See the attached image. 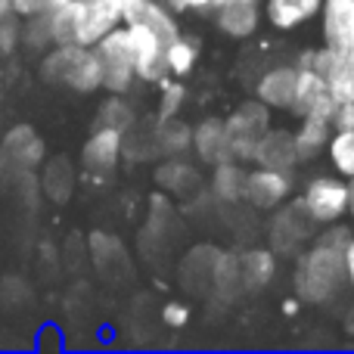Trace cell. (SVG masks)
Here are the masks:
<instances>
[{"label":"cell","instance_id":"obj_28","mask_svg":"<svg viewBox=\"0 0 354 354\" xmlns=\"http://www.w3.org/2000/svg\"><path fill=\"white\" fill-rule=\"evenodd\" d=\"M199 180L196 171L187 165V162H180V156H171V159L165 162V165L156 171V183L165 189H174V193H183V189H189L193 183Z\"/></svg>","mask_w":354,"mask_h":354},{"label":"cell","instance_id":"obj_18","mask_svg":"<svg viewBox=\"0 0 354 354\" xmlns=\"http://www.w3.org/2000/svg\"><path fill=\"white\" fill-rule=\"evenodd\" d=\"M295 81H299V68L295 66H274L258 78V100L268 103L270 109H289L295 97Z\"/></svg>","mask_w":354,"mask_h":354},{"label":"cell","instance_id":"obj_22","mask_svg":"<svg viewBox=\"0 0 354 354\" xmlns=\"http://www.w3.org/2000/svg\"><path fill=\"white\" fill-rule=\"evenodd\" d=\"M245 177H249V171L239 165V159L221 162V165H214L212 174V193L227 205H236L245 199Z\"/></svg>","mask_w":354,"mask_h":354},{"label":"cell","instance_id":"obj_27","mask_svg":"<svg viewBox=\"0 0 354 354\" xmlns=\"http://www.w3.org/2000/svg\"><path fill=\"white\" fill-rule=\"evenodd\" d=\"M326 156L342 177H354V128H336L326 143Z\"/></svg>","mask_w":354,"mask_h":354},{"label":"cell","instance_id":"obj_3","mask_svg":"<svg viewBox=\"0 0 354 354\" xmlns=\"http://www.w3.org/2000/svg\"><path fill=\"white\" fill-rule=\"evenodd\" d=\"M348 280H345L342 249L314 239V245L301 252L299 264H295V292H299V299L311 301V305H324L326 299L339 295V289Z\"/></svg>","mask_w":354,"mask_h":354},{"label":"cell","instance_id":"obj_30","mask_svg":"<svg viewBox=\"0 0 354 354\" xmlns=\"http://www.w3.org/2000/svg\"><path fill=\"white\" fill-rule=\"evenodd\" d=\"M183 100H187V91H183L180 81L165 78V81L159 84V118L177 115V109L183 106Z\"/></svg>","mask_w":354,"mask_h":354},{"label":"cell","instance_id":"obj_24","mask_svg":"<svg viewBox=\"0 0 354 354\" xmlns=\"http://www.w3.org/2000/svg\"><path fill=\"white\" fill-rule=\"evenodd\" d=\"M153 137H156V149H159V156H165V159H171V156H183L189 149V143H193V128L183 122H177V118H159L153 128Z\"/></svg>","mask_w":354,"mask_h":354},{"label":"cell","instance_id":"obj_16","mask_svg":"<svg viewBox=\"0 0 354 354\" xmlns=\"http://www.w3.org/2000/svg\"><path fill=\"white\" fill-rule=\"evenodd\" d=\"M311 224L314 221L308 218L305 205L299 202H289L286 208H283V214L274 221V233H270V239H274V249L277 252H295L301 243H308V236H311Z\"/></svg>","mask_w":354,"mask_h":354},{"label":"cell","instance_id":"obj_6","mask_svg":"<svg viewBox=\"0 0 354 354\" xmlns=\"http://www.w3.org/2000/svg\"><path fill=\"white\" fill-rule=\"evenodd\" d=\"M301 205L314 224H333L348 214V183L330 174L314 177L301 193Z\"/></svg>","mask_w":354,"mask_h":354},{"label":"cell","instance_id":"obj_10","mask_svg":"<svg viewBox=\"0 0 354 354\" xmlns=\"http://www.w3.org/2000/svg\"><path fill=\"white\" fill-rule=\"evenodd\" d=\"M122 159H124V131L115 128H93L91 137L84 140V147H81V165H84V171L97 177L112 174Z\"/></svg>","mask_w":354,"mask_h":354},{"label":"cell","instance_id":"obj_15","mask_svg":"<svg viewBox=\"0 0 354 354\" xmlns=\"http://www.w3.org/2000/svg\"><path fill=\"white\" fill-rule=\"evenodd\" d=\"M252 162L264 168H283V171H292L299 165V149H295V134L283 128H268L264 137L258 140Z\"/></svg>","mask_w":354,"mask_h":354},{"label":"cell","instance_id":"obj_35","mask_svg":"<svg viewBox=\"0 0 354 354\" xmlns=\"http://www.w3.org/2000/svg\"><path fill=\"white\" fill-rule=\"evenodd\" d=\"M348 183V214H354V177H345Z\"/></svg>","mask_w":354,"mask_h":354},{"label":"cell","instance_id":"obj_13","mask_svg":"<svg viewBox=\"0 0 354 354\" xmlns=\"http://www.w3.org/2000/svg\"><path fill=\"white\" fill-rule=\"evenodd\" d=\"M212 12L218 31L233 37V41L252 37L258 31V22H261V3L258 0H224V3L212 6Z\"/></svg>","mask_w":354,"mask_h":354},{"label":"cell","instance_id":"obj_39","mask_svg":"<svg viewBox=\"0 0 354 354\" xmlns=\"http://www.w3.org/2000/svg\"><path fill=\"white\" fill-rule=\"evenodd\" d=\"M351 56H354V53H351Z\"/></svg>","mask_w":354,"mask_h":354},{"label":"cell","instance_id":"obj_12","mask_svg":"<svg viewBox=\"0 0 354 354\" xmlns=\"http://www.w3.org/2000/svg\"><path fill=\"white\" fill-rule=\"evenodd\" d=\"M324 44L339 53H354V0H324L320 6Z\"/></svg>","mask_w":354,"mask_h":354},{"label":"cell","instance_id":"obj_29","mask_svg":"<svg viewBox=\"0 0 354 354\" xmlns=\"http://www.w3.org/2000/svg\"><path fill=\"white\" fill-rule=\"evenodd\" d=\"M22 47V19L16 12H0V59H10Z\"/></svg>","mask_w":354,"mask_h":354},{"label":"cell","instance_id":"obj_21","mask_svg":"<svg viewBox=\"0 0 354 354\" xmlns=\"http://www.w3.org/2000/svg\"><path fill=\"white\" fill-rule=\"evenodd\" d=\"M277 274V255L270 249H249L239 255V283L243 289H264Z\"/></svg>","mask_w":354,"mask_h":354},{"label":"cell","instance_id":"obj_36","mask_svg":"<svg viewBox=\"0 0 354 354\" xmlns=\"http://www.w3.org/2000/svg\"><path fill=\"white\" fill-rule=\"evenodd\" d=\"M12 10V0H0V12H10Z\"/></svg>","mask_w":354,"mask_h":354},{"label":"cell","instance_id":"obj_7","mask_svg":"<svg viewBox=\"0 0 354 354\" xmlns=\"http://www.w3.org/2000/svg\"><path fill=\"white\" fill-rule=\"evenodd\" d=\"M295 68H299V81H295V97L289 103V112H295L299 118L317 115V118H330L333 122L342 103L330 93L324 75L314 72L311 66H299V62H295Z\"/></svg>","mask_w":354,"mask_h":354},{"label":"cell","instance_id":"obj_32","mask_svg":"<svg viewBox=\"0 0 354 354\" xmlns=\"http://www.w3.org/2000/svg\"><path fill=\"white\" fill-rule=\"evenodd\" d=\"M162 320H165V326H171V330H180L189 320V308L180 305V301H168V305L162 308Z\"/></svg>","mask_w":354,"mask_h":354},{"label":"cell","instance_id":"obj_2","mask_svg":"<svg viewBox=\"0 0 354 354\" xmlns=\"http://www.w3.org/2000/svg\"><path fill=\"white\" fill-rule=\"evenodd\" d=\"M37 72L50 87H62L72 93L103 91V68H100L97 50L87 44H53L41 53Z\"/></svg>","mask_w":354,"mask_h":354},{"label":"cell","instance_id":"obj_8","mask_svg":"<svg viewBox=\"0 0 354 354\" xmlns=\"http://www.w3.org/2000/svg\"><path fill=\"white\" fill-rule=\"evenodd\" d=\"M131 37V50H134V68H137V81L147 84H162L168 78V66H165V37L156 35L147 25H124Z\"/></svg>","mask_w":354,"mask_h":354},{"label":"cell","instance_id":"obj_9","mask_svg":"<svg viewBox=\"0 0 354 354\" xmlns=\"http://www.w3.org/2000/svg\"><path fill=\"white\" fill-rule=\"evenodd\" d=\"M0 149H3L6 168L19 174H31L47 159V143L31 124H12L10 131L0 134Z\"/></svg>","mask_w":354,"mask_h":354},{"label":"cell","instance_id":"obj_5","mask_svg":"<svg viewBox=\"0 0 354 354\" xmlns=\"http://www.w3.org/2000/svg\"><path fill=\"white\" fill-rule=\"evenodd\" d=\"M224 128H227V140H230V149H233V159L249 162L258 140H261L264 131L270 128V106L261 103V100L239 103L236 109L224 118Z\"/></svg>","mask_w":354,"mask_h":354},{"label":"cell","instance_id":"obj_20","mask_svg":"<svg viewBox=\"0 0 354 354\" xmlns=\"http://www.w3.org/2000/svg\"><path fill=\"white\" fill-rule=\"evenodd\" d=\"M41 189L47 199L53 202H66L75 193V168L66 156H53V159H44L41 165Z\"/></svg>","mask_w":354,"mask_h":354},{"label":"cell","instance_id":"obj_25","mask_svg":"<svg viewBox=\"0 0 354 354\" xmlns=\"http://www.w3.org/2000/svg\"><path fill=\"white\" fill-rule=\"evenodd\" d=\"M199 62V44L189 35L177 31L171 41L165 44V66H168V78H187Z\"/></svg>","mask_w":354,"mask_h":354},{"label":"cell","instance_id":"obj_26","mask_svg":"<svg viewBox=\"0 0 354 354\" xmlns=\"http://www.w3.org/2000/svg\"><path fill=\"white\" fill-rule=\"evenodd\" d=\"M134 124H137V115L122 100V93H109V100L100 103L97 118H93V128H115V131H124V134H128Z\"/></svg>","mask_w":354,"mask_h":354},{"label":"cell","instance_id":"obj_11","mask_svg":"<svg viewBox=\"0 0 354 354\" xmlns=\"http://www.w3.org/2000/svg\"><path fill=\"white\" fill-rule=\"evenodd\" d=\"M289 193H292V171L258 165L255 171H249V177H245V202L252 208L270 212V208L283 205L289 199Z\"/></svg>","mask_w":354,"mask_h":354},{"label":"cell","instance_id":"obj_19","mask_svg":"<svg viewBox=\"0 0 354 354\" xmlns=\"http://www.w3.org/2000/svg\"><path fill=\"white\" fill-rule=\"evenodd\" d=\"M324 0H264V16L277 31H292L311 22L320 12Z\"/></svg>","mask_w":354,"mask_h":354},{"label":"cell","instance_id":"obj_23","mask_svg":"<svg viewBox=\"0 0 354 354\" xmlns=\"http://www.w3.org/2000/svg\"><path fill=\"white\" fill-rule=\"evenodd\" d=\"M333 137V122L330 118L305 115L295 131V149H299V162H311L317 153H324L326 143Z\"/></svg>","mask_w":354,"mask_h":354},{"label":"cell","instance_id":"obj_14","mask_svg":"<svg viewBox=\"0 0 354 354\" xmlns=\"http://www.w3.org/2000/svg\"><path fill=\"white\" fill-rule=\"evenodd\" d=\"M193 153L199 156L202 165H221V162L233 159V149H230V140H227V128H224V118H202L199 124L193 128Z\"/></svg>","mask_w":354,"mask_h":354},{"label":"cell","instance_id":"obj_38","mask_svg":"<svg viewBox=\"0 0 354 354\" xmlns=\"http://www.w3.org/2000/svg\"><path fill=\"white\" fill-rule=\"evenodd\" d=\"M218 3H224V0H218ZM218 3H214V6H218Z\"/></svg>","mask_w":354,"mask_h":354},{"label":"cell","instance_id":"obj_4","mask_svg":"<svg viewBox=\"0 0 354 354\" xmlns=\"http://www.w3.org/2000/svg\"><path fill=\"white\" fill-rule=\"evenodd\" d=\"M97 59H100V68H103V91L109 93H128L137 81V68H134V50H131V37H128V28L118 25L112 28L109 35H103L97 44Z\"/></svg>","mask_w":354,"mask_h":354},{"label":"cell","instance_id":"obj_1","mask_svg":"<svg viewBox=\"0 0 354 354\" xmlns=\"http://www.w3.org/2000/svg\"><path fill=\"white\" fill-rule=\"evenodd\" d=\"M53 44H93L124 25V0H75L47 12Z\"/></svg>","mask_w":354,"mask_h":354},{"label":"cell","instance_id":"obj_37","mask_svg":"<svg viewBox=\"0 0 354 354\" xmlns=\"http://www.w3.org/2000/svg\"><path fill=\"white\" fill-rule=\"evenodd\" d=\"M3 168H6V159H3V149H0V177H3Z\"/></svg>","mask_w":354,"mask_h":354},{"label":"cell","instance_id":"obj_34","mask_svg":"<svg viewBox=\"0 0 354 354\" xmlns=\"http://www.w3.org/2000/svg\"><path fill=\"white\" fill-rule=\"evenodd\" d=\"M342 261H345V280L354 289V236L348 239V245L342 249Z\"/></svg>","mask_w":354,"mask_h":354},{"label":"cell","instance_id":"obj_31","mask_svg":"<svg viewBox=\"0 0 354 354\" xmlns=\"http://www.w3.org/2000/svg\"><path fill=\"white\" fill-rule=\"evenodd\" d=\"M66 3H75V0H12V12L19 19H28V16H41V12H50V10H59Z\"/></svg>","mask_w":354,"mask_h":354},{"label":"cell","instance_id":"obj_33","mask_svg":"<svg viewBox=\"0 0 354 354\" xmlns=\"http://www.w3.org/2000/svg\"><path fill=\"white\" fill-rule=\"evenodd\" d=\"M218 0H168V6L177 12H208Z\"/></svg>","mask_w":354,"mask_h":354},{"label":"cell","instance_id":"obj_17","mask_svg":"<svg viewBox=\"0 0 354 354\" xmlns=\"http://www.w3.org/2000/svg\"><path fill=\"white\" fill-rule=\"evenodd\" d=\"M131 22L147 25V28H153L165 41H171L177 31H180L174 10L168 3H159V0H124V25H131Z\"/></svg>","mask_w":354,"mask_h":354}]
</instances>
